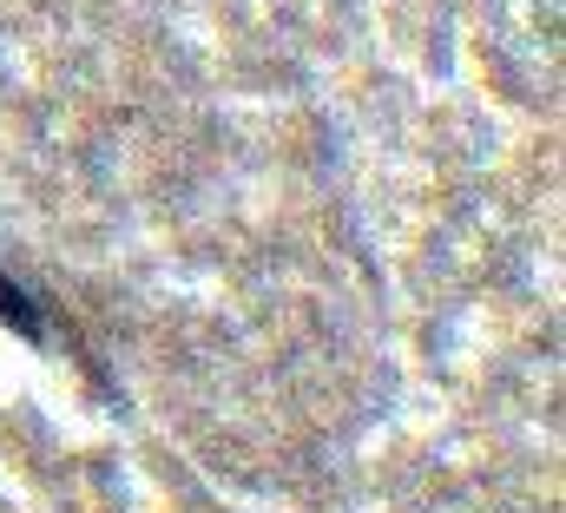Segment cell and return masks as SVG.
<instances>
[{
	"instance_id": "6da1fadb",
	"label": "cell",
	"mask_w": 566,
	"mask_h": 513,
	"mask_svg": "<svg viewBox=\"0 0 566 513\" xmlns=\"http://www.w3.org/2000/svg\"><path fill=\"white\" fill-rule=\"evenodd\" d=\"M0 323H7V329H20V336H33V343L46 336V329H40V303H33L20 283H7V276H0Z\"/></svg>"
}]
</instances>
